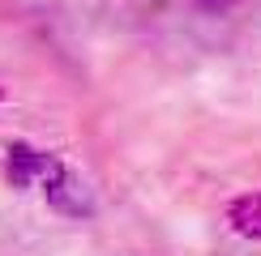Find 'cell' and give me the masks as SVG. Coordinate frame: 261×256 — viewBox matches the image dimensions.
I'll return each instance as SVG.
<instances>
[{
  "label": "cell",
  "mask_w": 261,
  "mask_h": 256,
  "mask_svg": "<svg viewBox=\"0 0 261 256\" xmlns=\"http://www.w3.org/2000/svg\"><path fill=\"white\" fill-rule=\"evenodd\" d=\"M43 197H47V205L64 213V218H90L94 213V197H90V188L82 184L77 175H73L69 167H60L51 179H43Z\"/></svg>",
  "instance_id": "1"
},
{
  "label": "cell",
  "mask_w": 261,
  "mask_h": 256,
  "mask_svg": "<svg viewBox=\"0 0 261 256\" xmlns=\"http://www.w3.org/2000/svg\"><path fill=\"white\" fill-rule=\"evenodd\" d=\"M64 163L56 154H47V149H35L26 141H13L9 145V184L13 188H35L43 179H51Z\"/></svg>",
  "instance_id": "2"
},
{
  "label": "cell",
  "mask_w": 261,
  "mask_h": 256,
  "mask_svg": "<svg viewBox=\"0 0 261 256\" xmlns=\"http://www.w3.org/2000/svg\"><path fill=\"white\" fill-rule=\"evenodd\" d=\"M227 222L244 239H261V192H244L227 205Z\"/></svg>",
  "instance_id": "3"
},
{
  "label": "cell",
  "mask_w": 261,
  "mask_h": 256,
  "mask_svg": "<svg viewBox=\"0 0 261 256\" xmlns=\"http://www.w3.org/2000/svg\"><path fill=\"white\" fill-rule=\"evenodd\" d=\"M201 5H223V0H201Z\"/></svg>",
  "instance_id": "4"
}]
</instances>
